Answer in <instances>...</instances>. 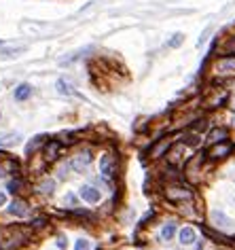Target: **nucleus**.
I'll return each instance as SVG.
<instances>
[{
  "instance_id": "1",
  "label": "nucleus",
  "mask_w": 235,
  "mask_h": 250,
  "mask_svg": "<svg viewBox=\"0 0 235 250\" xmlns=\"http://www.w3.org/2000/svg\"><path fill=\"white\" fill-rule=\"evenodd\" d=\"M210 72L216 81H225L235 77V53H225L220 58H216L210 66Z\"/></svg>"
},
{
  "instance_id": "2",
  "label": "nucleus",
  "mask_w": 235,
  "mask_h": 250,
  "mask_svg": "<svg viewBox=\"0 0 235 250\" xmlns=\"http://www.w3.org/2000/svg\"><path fill=\"white\" fill-rule=\"evenodd\" d=\"M163 197L170 204H184V202H193L195 193L191 187L182 185V183H170L163 187Z\"/></svg>"
},
{
  "instance_id": "3",
  "label": "nucleus",
  "mask_w": 235,
  "mask_h": 250,
  "mask_svg": "<svg viewBox=\"0 0 235 250\" xmlns=\"http://www.w3.org/2000/svg\"><path fill=\"white\" fill-rule=\"evenodd\" d=\"M30 240V231L23 227H13L0 240V250H17Z\"/></svg>"
},
{
  "instance_id": "4",
  "label": "nucleus",
  "mask_w": 235,
  "mask_h": 250,
  "mask_svg": "<svg viewBox=\"0 0 235 250\" xmlns=\"http://www.w3.org/2000/svg\"><path fill=\"white\" fill-rule=\"evenodd\" d=\"M206 161H208L206 151L195 153L193 157H189L187 164H184V178H189L191 183H199V178H201V167H203V164H206Z\"/></svg>"
},
{
  "instance_id": "5",
  "label": "nucleus",
  "mask_w": 235,
  "mask_h": 250,
  "mask_svg": "<svg viewBox=\"0 0 235 250\" xmlns=\"http://www.w3.org/2000/svg\"><path fill=\"white\" fill-rule=\"evenodd\" d=\"M91 161H94V151H91V148H81V151L74 153L72 157L68 159V164H70V170L83 174L91 166Z\"/></svg>"
},
{
  "instance_id": "6",
  "label": "nucleus",
  "mask_w": 235,
  "mask_h": 250,
  "mask_svg": "<svg viewBox=\"0 0 235 250\" xmlns=\"http://www.w3.org/2000/svg\"><path fill=\"white\" fill-rule=\"evenodd\" d=\"M172 145H174V140H172V136H161L159 140H155L151 148H148V153H146V157L151 159V161H159V159H163L165 155H168V151L172 148Z\"/></svg>"
},
{
  "instance_id": "7",
  "label": "nucleus",
  "mask_w": 235,
  "mask_h": 250,
  "mask_svg": "<svg viewBox=\"0 0 235 250\" xmlns=\"http://www.w3.org/2000/svg\"><path fill=\"white\" fill-rule=\"evenodd\" d=\"M233 151H235V145L225 140V142H218V145H210V148L206 151V157H208V161H222Z\"/></svg>"
},
{
  "instance_id": "8",
  "label": "nucleus",
  "mask_w": 235,
  "mask_h": 250,
  "mask_svg": "<svg viewBox=\"0 0 235 250\" xmlns=\"http://www.w3.org/2000/svg\"><path fill=\"white\" fill-rule=\"evenodd\" d=\"M229 96H231V93H227L225 89H208V96L203 98V106L210 110L220 108V106L229 104Z\"/></svg>"
},
{
  "instance_id": "9",
  "label": "nucleus",
  "mask_w": 235,
  "mask_h": 250,
  "mask_svg": "<svg viewBox=\"0 0 235 250\" xmlns=\"http://www.w3.org/2000/svg\"><path fill=\"white\" fill-rule=\"evenodd\" d=\"M61 151H64V145H61L59 138H49L42 146V157H45L47 164H55L59 159Z\"/></svg>"
},
{
  "instance_id": "10",
  "label": "nucleus",
  "mask_w": 235,
  "mask_h": 250,
  "mask_svg": "<svg viewBox=\"0 0 235 250\" xmlns=\"http://www.w3.org/2000/svg\"><path fill=\"white\" fill-rule=\"evenodd\" d=\"M100 174H102V178H106V180L115 178V174H117V157L113 153H104L100 157Z\"/></svg>"
},
{
  "instance_id": "11",
  "label": "nucleus",
  "mask_w": 235,
  "mask_h": 250,
  "mask_svg": "<svg viewBox=\"0 0 235 250\" xmlns=\"http://www.w3.org/2000/svg\"><path fill=\"white\" fill-rule=\"evenodd\" d=\"M229 136H231V129L227 125H214V127H210L206 140H208V145H218V142L229 140Z\"/></svg>"
},
{
  "instance_id": "12",
  "label": "nucleus",
  "mask_w": 235,
  "mask_h": 250,
  "mask_svg": "<svg viewBox=\"0 0 235 250\" xmlns=\"http://www.w3.org/2000/svg\"><path fill=\"white\" fill-rule=\"evenodd\" d=\"M78 195H81V199L87 204H98L102 199V191L94 185H83L81 189H78Z\"/></svg>"
},
{
  "instance_id": "13",
  "label": "nucleus",
  "mask_w": 235,
  "mask_h": 250,
  "mask_svg": "<svg viewBox=\"0 0 235 250\" xmlns=\"http://www.w3.org/2000/svg\"><path fill=\"white\" fill-rule=\"evenodd\" d=\"M28 210H30V206H28V202L23 197H15L13 202L9 204V208H7V212L11 216H17V218H23L28 214Z\"/></svg>"
},
{
  "instance_id": "14",
  "label": "nucleus",
  "mask_w": 235,
  "mask_h": 250,
  "mask_svg": "<svg viewBox=\"0 0 235 250\" xmlns=\"http://www.w3.org/2000/svg\"><path fill=\"white\" fill-rule=\"evenodd\" d=\"M210 221H212V225H214V227H218V229L233 227V221L225 214V212H220V210H212V212H210Z\"/></svg>"
},
{
  "instance_id": "15",
  "label": "nucleus",
  "mask_w": 235,
  "mask_h": 250,
  "mask_svg": "<svg viewBox=\"0 0 235 250\" xmlns=\"http://www.w3.org/2000/svg\"><path fill=\"white\" fill-rule=\"evenodd\" d=\"M47 140H49V136H45V134H40V136H34V138H32V140H30L28 145H26V155H28V157H32V155L40 153Z\"/></svg>"
},
{
  "instance_id": "16",
  "label": "nucleus",
  "mask_w": 235,
  "mask_h": 250,
  "mask_svg": "<svg viewBox=\"0 0 235 250\" xmlns=\"http://www.w3.org/2000/svg\"><path fill=\"white\" fill-rule=\"evenodd\" d=\"M34 191L39 193V195H53V191H55V180H53V178H42L40 183L34 187Z\"/></svg>"
},
{
  "instance_id": "17",
  "label": "nucleus",
  "mask_w": 235,
  "mask_h": 250,
  "mask_svg": "<svg viewBox=\"0 0 235 250\" xmlns=\"http://www.w3.org/2000/svg\"><path fill=\"white\" fill-rule=\"evenodd\" d=\"M13 96H15L17 102H26V100L32 96V85H30V83H20V85L15 87Z\"/></svg>"
},
{
  "instance_id": "18",
  "label": "nucleus",
  "mask_w": 235,
  "mask_h": 250,
  "mask_svg": "<svg viewBox=\"0 0 235 250\" xmlns=\"http://www.w3.org/2000/svg\"><path fill=\"white\" fill-rule=\"evenodd\" d=\"M178 237H180L182 246H191L193 242H197V231L193 227H182L180 233H178Z\"/></svg>"
},
{
  "instance_id": "19",
  "label": "nucleus",
  "mask_w": 235,
  "mask_h": 250,
  "mask_svg": "<svg viewBox=\"0 0 235 250\" xmlns=\"http://www.w3.org/2000/svg\"><path fill=\"white\" fill-rule=\"evenodd\" d=\"M199 140H201V134L193 132V129H187V132L180 136V142L184 146H197V145H199Z\"/></svg>"
},
{
  "instance_id": "20",
  "label": "nucleus",
  "mask_w": 235,
  "mask_h": 250,
  "mask_svg": "<svg viewBox=\"0 0 235 250\" xmlns=\"http://www.w3.org/2000/svg\"><path fill=\"white\" fill-rule=\"evenodd\" d=\"M55 89H58L59 96H74V87L68 83L66 79H58V83H55Z\"/></svg>"
},
{
  "instance_id": "21",
  "label": "nucleus",
  "mask_w": 235,
  "mask_h": 250,
  "mask_svg": "<svg viewBox=\"0 0 235 250\" xmlns=\"http://www.w3.org/2000/svg\"><path fill=\"white\" fill-rule=\"evenodd\" d=\"M21 136L20 134H7V136H0V146H15L17 142H20Z\"/></svg>"
},
{
  "instance_id": "22",
  "label": "nucleus",
  "mask_w": 235,
  "mask_h": 250,
  "mask_svg": "<svg viewBox=\"0 0 235 250\" xmlns=\"http://www.w3.org/2000/svg\"><path fill=\"white\" fill-rule=\"evenodd\" d=\"M176 235V225L174 223H168V225H163L161 227V240H165V242H170L172 237Z\"/></svg>"
},
{
  "instance_id": "23",
  "label": "nucleus",
  "mask_w": 235,
  "mask_h": 250,
  "mask_svg": "<svg viewBox=\"0 0 235 250\" xmlns=\"http://www.w3.org/2000/svg\"><path fill=\"white\" fill-rule=\"evenodd\" d=\"M23 189V180H20V178H13V180H9V185H7V191L9 193H20Z\"/></svg>"
},
{
  "instance_id": "24",
  "label": "nucleus",
  "mask_w": 235,
  "mask_h": 250,
  "mask_svg": "<svg viewBox=\"0 0 235 250\" xmlns=\"http://www.w3.org/2000/svg\"><path fill=\"white\" fill-rule=\"evenodd\" d=\"M182 42H184V34H182V32H176V34L168 41V47H170V49H178V47L182 45Z\"/></svg>"
},
{
  "instance_id": "25",
  "label": "nucleus",
  "mask_w": 235,
  "mask_h": 250,
  "mask_svg": "<svg viewBox=\"0 0 235 250\" xmlns=\"http://www.w3.org/2000/svg\"><path fill=\"white\" fill-rule=\"evenodd\" d=\"M47 225H49V221L45 216H40V218H34L30 227H32V229H42V227H47Z\"/></svg>"
},
{
  "instance_id": "26",
  "label": "nucleus",
  "mask_w": 235,
  "mask_h": 250,
  "mask_svg": "<svg viewBox=\"0 0 235 250\" xmlns=\"http://www.w3.org/2000/svg\"><path fill=\"white\" fill-rule=\"evenodd\" d=\"M225 53H235V36H231V39H227Z\"/></svg>"
},
{
  "instance_id": "27",
  "label": "nucleus",
  "mask_w": 235,
  "mask_h": 250,
  "mask_svg": "<svg viewBox=\"0 0 235 250\" xmlns=\"http://www.w3.org/2000/svg\"><path fill=\"white\" fill-rule=\"evenodd\" d=\"M89 248H91V244L87 240H78L74 244V250H89Z\"/></svg>"
},
{
  "instance_id": "28",
  "label": "nucleus",
  "mask_w": 235,
  "mask_h": 250,
  "mask_svg": "<svg viewBox=\"0 0 235 250\" xmlns=\"http://www.w3.org/2000/svg\"><path fill=\"white\" fill-rule=\"evenodd\" d=\"M64 202L70 206V208H74V206H77V195H74V193H68V195L64 197Z\"/></svg>"
},
{
  "instance_id": "29",
  "label": "nucleus",
  "mask_w": 235,
  "mask_h": 250,
  "mask_svg": "<svg viewBox=\"0 0 235 250\" xmlns=\"http://www.w3.org/2000/svg\"><path fill=\"white\" fill-rule=\"evenodd\" d=\"M229 108H231V110L235 112V91L231 93V96H229Z\"/></svg>"
},
{
  "instance_id": "30",
  "label": "nucleus",
  "mask_w": 235,
  "mask_h": 250,
  "mask_svg": "<svg viewBox=\"0 0 235 250\" xmlns=\"http://www.w3.org/2000/svg\"><path fill=\"white\" fill-rule=\"evenodd\" d=\"M58 246H59L61 250L66 248V237H64V235H59V237H58Z\"/></svg>"
},
{
  "instance_id": "31",
  "label": "nucleus",
  "mask_w": 235,
  "mask_h": 250,
  "mask_svg": "<svg viewBox=\"0 0 235 250\" xmlns=\"http://www.w3.org/2000/svg\"><path fill=\"white\" fill-rule=\"evenodd\" d=\"M4 202H7V195H4V193H2V191H0V206H2Z\"/></svg>"
},
{
  "instance_id": "32",
  "label": "nucleus",
  "mask_w": 235,
  "mask_h": 250,
  "mask_svg": "<svg viewBox=\"0 0 235 250\" xmlns=\"http://www.w3.org/2000/svg\"><path fill=\"white\" fill-rule=\"evenodd\" d=\"M0 119H2V112H0Z\"/></svg>"
},
{
  "instance_id": "33",
  "label": "nucleus",
  "mask_w": 235,
  "mask_h": 250,
  "mask_svg": "<svg viewBox=\"0 0 235 250\" xmlns=\"http://www.w3.org/2000/svg\"><path fill=\"white\" fill-rule=\"evenodd\" d=\"M0 47H2V41H0Z\"/></svg>"
}]
</instances>
